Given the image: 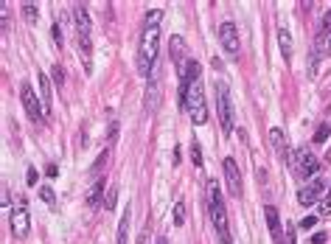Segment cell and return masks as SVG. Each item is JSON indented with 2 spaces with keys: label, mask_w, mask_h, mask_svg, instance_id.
<instances>
[{
  "label": "cell",
  "mask_w": 331,
  "mask_h": 244,
  "mask_svg": "<svg viewBox=\"0 0 331 244\" xmlns=\"http://www.w3.org/2000/svg\"><path fill=\"white\" fill-rule=\"evenodd\" d=\"M126 236H129V208H126V213L121 216V222H118V239H115V244H126Z\"/></svg>",
  "instance_id": "d6986e66"
},
{
  "label": "cell",
  "mask_w": 331,
  "mask_h": 244,
  "mask_svg": "<svg viewBox=\"0 0 331 244\" xmlns=\"http://www.w3.org/2000/svg\"><path fill=\"white\" fill-rule=\"evenodd\" d=\"M23 17H26L28 23H37V17H40V9H37V3H31V0H26V3H23Z\"/></svg>",
  "instance_id": "ffe728a7"
},
{
  "label": "cell",
  "mask_w": 331,
  "mask_h": 244,
  "mask_svg": "<svg viewBox=\"0 0 331 244\" xmlns=\"http://www.w3.org/2000/svg\"><path fill=\"white\" fill-rule=\"evenodd\" d=\"M168 51H171V59H174V65H177V70H183L185 68V39L183 37H171L168 39Z\"/></svg>",
  "instance_id": "4fadbf2b"
},
{
  "label": "cell",
  "mask_w": 331,
  "mask_h": 244,
  "mask_svg": "<svg viewBox=\"0 0 331 244\" xmlns=\"http://www.w3.org/2000/svg\"><path fill=\"white\" fill-rule=\"evenodd\" d=\"M45 174H48V177H56V174H59V169H56V166H48Z\"/></svg>",
  "instance_id": "e575fe53"
},
{
  "label": "cell",
  "mask_w": 331,
  "mask_h": 244,
  "mask_svg": "<svg viewBox=\"0 0 331 244\" xmlns=\"http://www.w3.org/2000/svg\"><path fill=\"white\" fill-rule=\"evenodd\" d=\"M216 112H219V124L222 129H225V135L233 132V104H230V93H227V87L216 85Z\"/></svg>",
  "instance_id": "3957f363"
},
{
  "label": "cell",
  "mask_w": 331,
  "mask_h": 244,
  "mask_svg": "<svg viewBox=\"0 0 331 244\" xmlns=\"http://www.w3.org/2000/svg\"><path fill=\"white\" fill-rule=\"evenodd\" d=\"M208 213H210V222H213V230L219 236L222 244H230V228H227V208L225 199H222V191L216 182L208 186Z\"/></svg>",
  "instance_id": "7a4b0ae2"
},
{
  "label": "cell",
  "mask_w": 331,
  "mask_h": 244,
  "mask_svg": "<svg viewBox=\"0 0 331 244\" xmlns=\"http://www.w3.org/2000/svg\"><path fill=\"white\" fill-rule=\"evenodd\" d=\"M219 43H222V48H225V53L230 59L239 56L242 43H239V28L233 26V23H222V26H219Z\"/></svg>",
  "instance_id": "52a82bcc"
},
{
  "label": "cell",
  "mask_w": 331,
  "mask_h": 244,
  "mask_svg": "<svg viewBox=\"0 0 331 244\" xmlns=\"http://www.w3.org/2000/svg\"><path fill=\"white\" fill-rule=\"evenodd\" d=\"M323 241H326V233H315V236H311V241H309V244H323Z\"/></svg>",
  "instance_id": "836d02e7"
},
{
  "label": "cell",
  "mask_w": 331,
  "mask_h": 244,
  "mask_svg": "<svg viewBox=\"0 0 331 244\" xmlns=\"http://www.w3.org/2000/svg\"><path fill=\"white\" fill-rule=\"evenodd\" d=\"M269 144H272V149L284 157V154H289V149H286V135H284V129H278V127H272L269 129Z\"/></svg>",
  "instance_id": "9a60e30c"
},
{
  "label": "cell",
  "mask_w": 331,
  "mask_h": 244,
  "mask_svg": "<svg viewBox=\"0 0 331 244\" xmlns=\"http://www.w3.org/2000/svg\"><path fill=\"white\" fill-rule=\"evenodd\" d=\"M107 157H110V152H107V149L99 154V157H95V166H93V171H95V174H99V171H101V166L107 163Z\"/></svg>",
  "instance_id": "83f0119b"
},
{
  "label": "cell",
  "mask_w": 331,
  "mask_h": 244,
  "mask_svg": "<svg viewBox=\"0 0 331 244\" xmlns=\"http://www.w3.org/2000/svg\"><path fill=\"white\" fill-rule=\"evenodd\" d=\"M158 244H168V241H166V239H158Z\"/></svg>",
  "instance_id": "8d00e7d4"
},
{
  "label": "cell",
  "mask_w": 331,
  "mask_h": 244,
  "mask_svg": "<svg viewBox=\"0 0 331 244\" xmlns=\"http://www.w3.org/2000/svg\"><path fill=\"white\" fill-rule=\"evenodd\" d=\"M160 20L163 11L154 9L146 14V26L141 31V43H138V73L141 76H152L154 62H158V45H160Z\"/></svg>",
  "instance_id": "6da1fadb"
},
{
  "label": "cell",
  "mask_w": 331,
  "mask_h": 244,
  "mask_svg": "<svg viewBox=\"0 0 331 244\" xmlns=\"http://www.w3.org/2000/svg\"><path fill=\"white\" fill-rule=\"evenodd\" d=\"M191 160H194V166H202V149H200V144H191Z\"/></svg>",
  "instance_id": "4316f807"
},
{
  "label": "cell",
  "mask_w": 331,
  "mask_h": 244,
  "mask_svg": "<svg viewBox=\"0 0 331 244\" xmlns=\"http://www.w3.org/2000/svg\"><path fill=\"white\" fill-rule=\"evenodd\" d=\"M28 186H37V169H28Z\"/></svg>",
  "instance_id": "1f68e13d"
},
{
  "label": "cell",
  "mask_w": 331,
  "mask_h": 244,
  "mask_svg": "<svg viewBox=\"0 0 331 244\" xmlns=\"http://www.w3.org/2000/svg\"><path fill=\"white\" fill-rule=\"evenodd\" d=\"M51 73H53V85H59V87H62V85H65V70H62V65H53V70H51Z\"/></svg>",
  "instance_id": "484cf974"
},
{
  "label": "cell",
  "mask_w": 331,
  "mask_h": 244,
  "mask_svg": "<svg viewBox=\"0 0 331 244\" xmlns=\"http://www.w3.org/2000/svg\"><path fill=\"white\" fill-rule=\"evenodd\" d=\"M326 56H331V31H328V37H326Z\"/></svg>",
  "instance_id": "d590c367"
},
{
  "label": "cell",
  "mask_w": 331,
  "mask_h": 244,
  "mask_svg": "<svg viewBox=\"0 0 331 244\" xmlns=\"http://www.w3.org/2000/svg\"><path fill=\"white\" fill-rule=\"evenodd\" d=\"M160 104V73L158 70H152V76H149V87H146V110L154 112Z\"/></svg>",
  "instance_id": "30bf717a"
},
{
  "label": "cell",
  "mask_w": 331,
  "mask_h": 244,
  "mask_svg": "<svg viewBox=\"0 0 331 244\" xmlns=\"http://www.w3.org/2000/svg\"><path fill=\"white\" fill-rule=\"evenodd\" d=\"M79 56L84 65V73H93V39L90 37H79Z\"/></svg>",
  "instance_id": "5bb4252c"
},
{
  "label": "cell",
  "mask_w": 331,
  "mask_h": 244,
  "mask_svg": "<svg viewBox=\"0 0 331 244\" xmlns=\"http://www.w3.org/2000/svg\"><path fill=\"white\" fill-rule=\"evenodd\" d=\"M317 216H323V219H328V216H331V194H328V196H323V199L317 202Z\"/></svg>",
  "instance_id": "44dd1931"
},
{
  "label": "cell",
  "mask_w": 331,
  "mask_h": 244,
  "mask_svg": "<svg viewBox=\"0 0 331 244\" xmlns=\"http://www.w3.org/2000/svg\"><path fill=\"white\" fill-rule=\"evenodd\" d=\"M3 208H11V199H9V186H3Z\"/></svg>",
  "instance_id": "d6a6232c"
},
{
  "label": "cell",
  "mask_w": 331,
  "mask_h": 244,
  "mask_svg": "<svg viewBox=\"0 0 331 244\" xmlns=\"http://www.w3.org/2000/svg\"><path fill=\"white\" fill-rule=\"evenodd\" d=\"M53 43H56V45H62V43H65V37H62V28H59V23H53Z\"/></svg>",
  "instance_id": "f546056e"
},
{
  "label": "cell",
  "mask_w": 331,
  "mask_h": 244,
  "mask_svg": "<svg viewBox=\"0 0 331 244\" xmlns=\"http://www.w3.org/2000/svg\"><path fill=\"white\" fill-rule=\"evenodd\" d=\"M31 230V213H28L26 202H17V208H11V236L14 239H26Z\"/></svg>",
  "instance_id": "5b68a950"
},
{
  "label": "cell",
  "mask_w": 331,
  "mask_h": 244,
  "mask_svg": "<svg viewBox=\"0 0 331 244\" xmlns=\"http://www.w3.org/2000/svg\"><path fill=\"white\" fill-rule=\"evenodd\" d=\"M73 23L79 37H93V26H90V14L84 6H73Z\"/></svg>",
  "instance_id": "8fae6325"
},
{
  "label": "cell",
  "mask_w": 331,
  "mask_h": 244,
  "mask_svg": "<svg viewBox=\"0 0 331 244\" xmlns=\"http://www.w3.org/2000/svg\"><path fill=\"white\" fill-rule=\"evenodd\" d=\"M267 225H269V233H272V239L281 244V222H278V211H275L272 205H267Z\"/></svg>",
  "instance_id": "2e32d148"
},
{
  "label": "cell",
  "mask_w": 331,
  "mask_h": 244,
  "mask_svg": "<svg viewBox=\"0 0 331 244\" xmlns=\"http://www.w3.org/2000/svg\"><path fill=\"white\" fill-rule=\"evenodd\" d=\"M101 196H104V180H95L93 186H90V191H87V205L90 208H99V202H101Z\"/></svg>",
  "instance_id": "ac0fdd59"
},
{
  "label": "cell",
  "mask_w": 331,
  "mask_h": 244,
  "mask_svg": "<svg viewBox=\"0 0 331 244\" xmlns=\"http://www.w3.org/2000/svg\"><path fill=\"white\" fill-rule=\"evenodd\" d=\"M20 98H23V107H26L31 121H42V118H45V107H42V101L37 98V93H34V87L28 85V82L20 85Z\"/></svg>",
  "instance_id": "8992f818"
},
{
  "label": "cell",
  "mask_w": 331,
  "mask_h": 244,
  "mask_svg": "<svg viewBox=\"0 0 331 244\" xmlns=\"http://www.w3.org/2000/svg\"><path fill=\"white\" fill-rule=\"evenodd\" d=\"M222 169H225V182H227V191L233 196H242V171H239V163L233 157L222 160Z\"/></svg>",
  "instance_id": "ba28073f"
},
{
  "label": "cell",
  "mask_w": 331,
  "mask_h": 244,
  "mask_svg": "<svg viewBox=\"0 0 331 244\" xmlns=\"http://www.w3.org/2000/svg\"><path fill=\"white\" fill-rule=\"evenodd\" d=\"M37 85H40V101H42V107H45V115H51V112H53L51 82H48V76H45V73H40V70H37Z\"/></svg>",
  "instance_id": "7c38bea8"
},
{
  "label": "cell",
  "mask_w": 331,
  "mask_h": 244,
  "mask_svg": "<svg viewBox=\"0 0 331 244\" xmlns=\"http://www.w3.org/2000/svg\"><path fill=\"white\" fill-rule=\"evenodd\" d=\"M286 157L292 160V169L298 171L300 177H315L317 171H320V160H317L311 152H306V149H300V152H289Z\"/></svg>",
  "instance_id": "277c9868"
},
{
  "label": "cell",
  "mask_w": 331,
  "mask_h": 244,
  "mask_svg": "<svg viewBox=\"0 0 331 244\" xmlns=\"http://www.w3.org/2000/svg\"><path fill=\"white\" fill-rule=\"evenodd\" d=\"M331 135V124H320L315 132V144H326V138Z\"/></svg>",
  "instance_id": "603a6c76"
},
{
  "label": "cell",
  "mask_w": 331,
  "mask_h": 244,
  "mask_svg": "<svg viewBox=\"0 0 331 244\" xmlns=\"http://www.w3.org/2000/svg\"><path fill=\"white\" fill-rule=\"evenodd\" d=\"M323 31H331V9L323 14Z\"/></svg>",
  "instance_id": "4dcf8cb0"
},
{
  "label": "cell",
  "mask_w": 331,
  "mask_h": 244,
  "mask_svg": "<svg viewBox=\"0 0 331 244\" xmlns=\"http://www.w3.org/2000/svg\"><path fill=\"white\" fill-rule=\"evenodd\" d=\"M115 199H118V188L110 186V194H107V202H104L107 211H112V208H115Z\"/></svg>",
  "instance_id": "d4e9b609"
},
{
  "label": "cell",
  "mask_w": 331,
  "mask_h": 244,
  "mask_svg": "<svg viewBox=\"0 0 331 244\" xmlns=\"http://www.w3.org/2000/svg\"><path fill=\"white\" fill-rule=\"evenodd\" d=\"M278 45H281L284 59L289 62L292 59V34H289V28H278Z\"/></svg>",
  "instance_id": "e0dca14e"
},
{
  "label": "cell",
  "mask_w": 331,
  "mask_h": 244,
  "mask_svg": "<svg viewBox=\"0 0 331 244\" xmlns=\"http://www.w3.org/2000/svg\"><path fill=\"white\" fill-rule=\"evenodd\" d=\"M315 222H317V216H303V219H300V230H309V228H315Z\"/></svg>",
  "instance_id": "f1b7e54d"
},
{
  "label": "cell",
  "mask_w": 331,
  "mask_h": 244,
  "mask_svg": "<svg viewBox=\"0 0 331 244\" xmlns=\"http://www.w3.org/2000/svg\"><path fill=\"white\" fill-rule=\"evenodd\" d=\"M323 191H326V182H323V180H311L306 188H300V191H298V202L309 208V205H315V202H320Z\"/></svg>",
  "instance_id": "9c48e42d"
},
{
  "label": "cell",
  "mask_w": 331,
  "mask_h": 244,
  "mask_svg": "<svg viewBox=\"0 0 331 244\" xmlns=\"http://www.w3.org/2000/svg\"><path fill=\"white\" fill-rule=\"evenodd\" d=\"M40 199L45 202V205H51V208H53V205H56V196H53V188H51V186H42V188H40Z\"/></svg>",
  "instance_id": "7402d4cb"
},
{
  "label": "cell",
  "mask_w": 331,
  "mask_h": 244,
  "mask_svg": "<svg viewBox=\"0 0 331 244\" xmlns=\"http://www.w3.org/2000/svg\"><path fill=\"white\" fill-rule=\"evenodd\" d=\"M183 222H185V202L180 199L177 205H174V225H177V228H180V225H183Z\"/></svg>",
  "instance_id": "cb8c5ba5"
}]
</instances>
